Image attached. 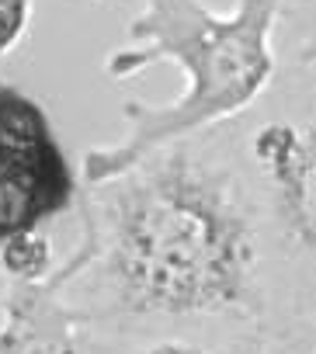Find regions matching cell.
Here are the masks:
<instances>
[{
	"instance_id": "7",
	"label": "cell",
	"mask_w": 316,
	"mask_h": 354,
	"mask_svg": "<svg viewBox=\"0 0 316 354\" xmlns=\"http://www.w3.org/2000/svg\"><path fill=\"white\" fill-rule=\"evenodd\" d=\"M264 354H316V306L275 319L264 333Z\"/></svg>"
},
{
	"instance_id": "10",
	"label": "cell",
	"mask_w": 316,
	"mask_h": 354,
	"mask_svg": "<svg viewBox=\"0 0 316 354\" xmlns=\"http://www.w3.org/2000/svg\"><path fill=\"white\" fill-rule=\"evenodd\" d=\"M313 63H316V59H313Z\"/></svg>"
},
{
	"instance_id": "8",
	"label": "cell",
	"mask_w": 316,
	"mask_h": 354,
	"mask_svg": "<svg viewBox=\"0 0 316 354\" xmlns=\"http://www.w3.org/2000/svg\"><path fill=\"white\" fill-rule=\"evenodd\" d=\"M281 21H288L295 35L292 46H295L299 66H309L316 59V0H285Z\"/></svg>"
},
{
	"instance_id": "2",
	"label": "cell",
	"mask_w": 316,
	"mask_h": 354,
	"mask_svg": "<svg viewBox=\"0 0 316 354\" xmlns=\"http://www.w3.org/2000/svg\"><path fill=\"white\" fill-rule=\"evenodd\" d=\"M285 0H236L219 15L202 0H139L122 46L104 70L115 80L136 77L171 59L185 73V91L171 104H125L129 132L118 142L91 146L80 160V188H94L122 174L146 153L174 139L219 129L247 115L278 77L275 32Z\"/></svg>"
},
{
	"instance_id": "3",
	"label": "cell",
	"mask_w": 316,
	"mask_h": 354,
	"mask_svg": "<svg viewBox=\"0 0 316 354\" xmlns=\"http://www.w3.org/2000/svg\"><path fill=\"white\" fill-rule=\"evenodd\" d=\"M233 153L254 192L275 319L316 306V77L302 70L271 84L240 118L226 122ZM271 319V323H275Z\"/></svg>"
},
{
	"instance_id": "4",
	"label": "cell",
	"mask_w": 316,
	"mask_h": 354,
	"mask_svg": "<svg viewBox=\"0 0 316 354\" xmlns=\"http://www.w3.org/2000/svg\"><path fill=\"white\" fill-rule=\"evenodd\" d=\"M0 354H94V340L53 281L11 285Z\"/></svg>"
},
{
	"instance_id": "6",
	"label": "cell",
	"mask_w": 316,
	"mask_h": 354,
	"mask_svg": "<svg viewBox=\"0 0 316 354\" xmlns=\"http://www.w3.org/2000/svg\"><path fill=\"white\" fill-rule=\"evenodd\" d=\"M94 354H264V340H212V337H146L97 347Z\"/></svg>"
},
{
	"instance_id": "9",
	"label": "cell",
	"mask_w": 316,
	"mask_h": 354,
	"mask_svg": "<svg viewBox=\"0 0 316 354\" xmlns=\"http://www.w3.org/2000/svg\"><path fill=\"white\" fill-rule=\"evenodd\" d=\"M35 0H0V59L11 56L32 28Z\"/></svg>"
},
{
	"instance_id": "5",
	"label": "cell",
	"mask_w": 316,
	"mask_h": 354,
	"mask_svg": "<svg viewBox=\"0 0 316 354\" xmlns=\"http://www.w3.org/2000/svg\"><path fill=\"white\" fill-rule=\"evenodd\" d=\"M53 240L35 230H18L0 240V268L15 285H46L53 271Z\"/></svg>"
},
{
	"instance_id": "1",
	"label": "cell",
	"mask_w": 316,
	"mask_h": 354,
	"mask_svg": "<svg viewBox=\"0 0 316 354\" xmlns=\"http://www.w3.org/2000/svg\"><path fill=\"white\" fill-rule=\"evenodd\" d=\"M84 243L53 285L97 347L146 337L264 340L268 243L226 125L84 188Z\"/></svg>"
}]
</instances>
